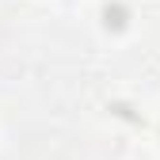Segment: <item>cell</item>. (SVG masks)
<instances>
[{
	"instance_id": "cell-1",
	"label": "cell",
	"mask_w": 160,
	"mask_h": 160,
	"mask_svg": "<svg viewBox=\"0 0 160 160\" xmlns=\"http://www.w3.org/2000/svg\"><path fill=\"white\" fill-rule=\"evenodd\" d=\"M103 23L114 27V31H122V27H126V8H122V4H107V8H103Z\"/></svg>"
}]
</instances>
